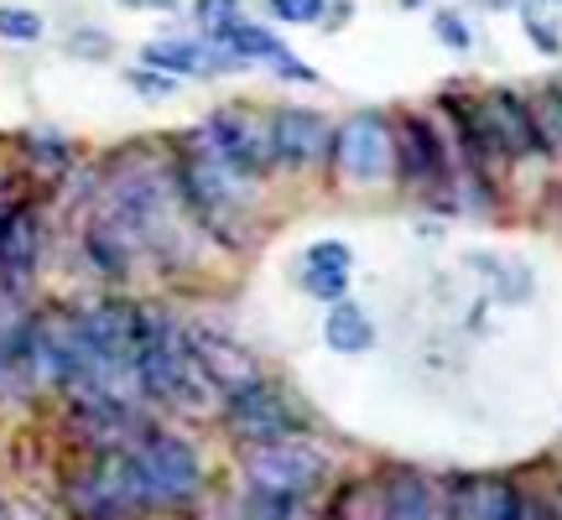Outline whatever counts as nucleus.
Instances as JSON below:
<instances>
[{
    "instance_id": "nucleus-1",
    "label": "nucleus",
    "mask_w": 562,
    "mask_h": 520,
    "mask_svg": "<svg viewBox=\"0 0 562 520\" xmlns=\"http://www.w3.org/2000/svg\"><path fill=\"white\" fill-rule=\"evenodd\" d=\"M167 157H172L178 203H182V214L193 219V229L209 245H220V250H250L256 245V188L261 182H250L235 167H224L203 146L199 125L167 136Z\"/></svg>"
},
{
    "instance_id": "nucleus-2",
    "label": "nucleus",
    "mask_w": 562,
    "mask_h": 520,
    "mask_svg": "<svg viewBox=\"0 0 562 520\" xmlns=\"http://www.w3.org/2000/svg\"><path fill=\"white\" fill-rule=\"evenodd\" d=\"M131 349H136V385L140 400L167 417H203L220 411L214 385L203 381L199 360L188 349V318L172 302L136 297V323H131Z\"/></svg>"
},
{
    "instance_id": "nucleus-3",
    "label": "nucleus",
    "mask_w": 562,
    "mask_h": 520,
    "mask_svg": "<svg viewBox=\"0 0 562 520\" xmlns=\"http://www.w3.org/2000/svg\"><path fill=\"white\" fill-rule=\"evenodd\" d=\"M63 505L74 520H146L157 516L146 500V484L136 474L131 448L115 453H83L68 479H63Z\"/></svg>"
},
{
    "instance_id": "nucleus-4",
    "label": "nucleus",
    "mask_w": 562,
    "mask_h": 520,
    "mask_svg": "<svg viewBox=\"0 0 562 520\" xmlns=\"http://www.w3.org/2000/svg\"><path fill=\"white\" fill-rule=\"evenodd\" d=\"M391 125H396V182L412 199L459 214V161L448 146V131L422 110H402L391 115Z\"/></svg>"
},
{
    "instance_id": "nucleus-5",
    "label": "nucleus",
    "mask_w": 562,
    "mask_h": 520,
    "mask_svg": "<svg viewBox=\"0 0 562 520\" xmlns=\"http://www.w3.org/2000/svg\"><path fill=\"white\" fill-rule=\"evenodd\" d=\"M136 459V474L146 484V500L151 510H188V505L203 500V453L193 448V438H182L178 427L167 421H151L140 442L131 448Z\"/></svg>"
},
{
    "instance_id": "nucleus-6",
    "label": "nucleus",
    "mask_w": 562,
    "mask_h": 520,
    "mask_svg": "<svg viewBox=\"0 0 562 520\" xmlns=\"http://www.w3.org/2000/svg\"><path fill=\"white\" fill-rule=\"evenodd\" d=\"M328 520H438V479L391 463L360 484H344Z\"/></svg>"
},
{
    "instance_id": "nucleus-7",
    "label": "nucleus",
    "mask_w": 562,
    "mask_h": 520,
    "mask_svg": "<svg viewBox=\"0 0 562 520\" xmlns=\"http://www.w3.org/2000/svg\"><path fill=\"white\" fill-rule=\"evenodd\" d=\"M328 167L344 188H385L396 182V125L385 110H355L334 125Z\"/></svg>"
},
{
    "instance_id": "nucleus-8",
    "label": "nucleus",
    "mask_w": 562,
    "mask_h": 520,
    "mask_svg": "<svg viewBox=\"0 0 562 520\" xmlns=\"http://www.w3.org/2000/svg\"><path fill=\"white\" fill-rule=\"evenodd\" d=\"M220 427L240 448H261V442H281V438H307L313 417L286 385L256 381L220 400Z\"/></svg>"
},
{
    "instance_id": "nucleus-9",
    "label": "nucleus",
    "mask_w": 562,
    "mask_h": 520,
    "mask_svg": "<svg viewBox=\"0 0 562 520\" xmlns=\"http://www.w3.org/2000/svg\"><path fill=\"white\" fill-rule=\"evenodd\" d=\"M47 245H53V224H47V199L16 203L0 219V286L21 302L37 307L42 302V265H47Z\"/></svg>"
},
{
    "instance_id": "nucleus-10",
    "label": "nucleus",
    "mask_w": 562,
    "mask_h": 520,
    "mask_svg": "<svg viewBox=\"0 0 562 520\" xmlns=\"http://www.w3.org/2000/svg\"><path fill=\"white\" fill-rule=\"evenodd\" d=\"M199 136L240 178L266 182L277 172V157H271V110L261 115L250 104H220V110H209L199 121Z\"/></svg>"
},
{
    "instance_id": "nucleus-11",
    "label": "nucleus",
    "mask_w": 562,
    "mask_h": 520,
    "mask_svg": "<svg viewBox=\"0 0 562 520\" xmlns=\"http://www.w3.org/2000/svg\"><path fill=\"white\" fill-rule=\"evenodd\" d=\"M240 474H245V489H266V495L307 500V495L328 479V453L307 438L261 442V448H245L240 453Z\"/></svg>"
},
{
    "instance_id": "nucleus-12",
    "label": "nucleus",
    "mask_w": 562,
    "mask_h": 520,
    "mask_svg": "<svg viewBox=\"0 0 562 520\" xmlns=\"http://www.w3.org/2000/svg\"><path fill=\"white\" fill-rule=\"evenodd\" d=\"M188 349H193V360H199L203 381L214 385V396H235V391H245V385L266 381L261 360L245 349L224 323H209V318H188Z\"/></svg>"
},
{
    "instance_id": "nucleus-13",
    "label": "nucleus",
    "mask_w": 562,
    "mask_h": 520,
    "mask_svg": "<svg viewBox=\"0 0 562 520\" xmlns=\"http://www.w3.org/2000/svg\"><path fill=\"white\" fill-rule=\"evenodd\" d=\"M328 151H334V121L323 110H307V104H281L271 110V157H277V172H318L328 167Z\"/></svg>"
},
{
    "instance_id": "nucleus-14",
    "label": "nucleus",
    "mask_w": 562,
    "mask_h": 520,
    "mask_svg": "<svg viewBox=\"0 0 562 520\" xmlns=\"http://www.w3.org/2000/svg\"><path fill=\"white\" fill-rule=\"evenodd\" d=\"M11 161L37 193H58L63 182H74V172H79V146L63 131H53V125H26L11 140Z\"/></svg>"
},
{
    "instance_id": "nucleus-15",
    "label": "nucleus",
    "mask_w": 562,
    "mask_h": 520,
    "mask_svg": "<svg viewBox=\"0 0 562 520\" xmlns=\"http://www.w3.org/2000/svg\"><path fill=\"white\" fill-rule=\"evenodd\" d=\"M157 74H172V79H220V74H240L245 63H235L224 47H214L199 32H178V37H151L140 42V58Z\"/></svg>"
},
{
    "instance_id": "nucleus-16",
    "label": "nucleus",
    "mask_w": 562,
    "mask_h": 520,
    "mask_svg": "<svg viewBox=\"0 0 562 520\" xmlns=\"http://www.w3.org/2000/svg\"><path fill=\"white\" fill-rule=\"evenodd\" d=\"M484 115H490V131L501 140V151L510 167L521 161H542V140H537V121H531V104H526L521 89H484Z\"/></svg>"
},
{
    "instance_id": "nucleus-17",
    "label": "nucleus",
    "mask_w": 562,
    "mask_h": 520,
    "mask_svg": "<svg viewBox=\"0 0 562 520\" xmlns=\"http://www.w3.org/2000/svg\"><path fill=\"white\" fill-rule=\"evenodd\" d=\"M349 281H355V250L344 240H313L297 260V286L302 297L313 302H344L349 297Z\"/></svg>"
},
{
    "instance_id": "nucleus-18",
    "label": "nucleus",
    "mask_w": 562,
    "mask_h": 520,
    "mask_svg": "<svg viewBox=\"0 0 562 520\" xmlns=\"http://www.w3.org/2000/svg\"><path fill=\"white\" fill-rule=\"evenodd\" d=\"M214 47H224V53H229L235 63H245V68H250V63H266V68H271L277 58H286V53H292V47L281 42V32H271L266 21H250V16H240L229 32H220V37H214Z\"/></svg>"
},
{
    "instance_id": "nucleus-19",
    "label": "nucleus",
    "mask_w": 562,
    "mask_h": 520,
    "mask_svg": "<svg viewBox=\"0 0 562 520\" xmlns=\"http://www.w3.org/2000/svg\"><path fill=\"white\" fill-rule=\"evenodd\" d=\"M323 343L334 349V354H370L375 349V323L364 313L360 302H334L328 307V318H323Z\"/></svg>"
},
{
    "instance_id": "nucleus-20",
    "label": "nucleus",
    "mask_w": 562,
    "mask_h": 520,
    "mask_svg": "<svg viewBox=\"0 0 562 520\" xmlns=\"http://www.w3.org/2000/svg\"><path fill=\"white\" fill-rule=\"evenodd\" d=\"M531 121H537V140H542V161H562V94L558 83H542L537 94H526Z\"/></svg>"
},
{
    "instance_id": "nucleus-21",
    "label": "nucleus",
    "mask_w": 562,
    "mask_h": 520,
    "mask_svg": "<svg viewBox=\"0 0 562 520\" xmlns=\"http://www.w3.org/2000/svg\"><path fill=\"white\" fill-rule=\"evenodd\" d=\"M47 37V16L37 5H16V0H0V42L11 47H37Z\"/></svg>"
},
{
    "instance_id": "nucleus-22",
    "label": "nucleus",
    "mask_w": 562,
    "mask_h": 520,
    "mask_svg": "<svg viewBox=\"0 0 562 520\" xmlns=\"http://www.w3.org/2000/svg\"><path fill=\"white\" fill-rule=\"evenodd\" d=\"M307 500H292V495H266V489H245L240 505H235V520H297Z\"/></svg>"
},
{
    "instance_id": "nucleus-23",
    "label": "nucleus",
    "mask_w": 562,
    "mask_h": 520,
    "mask_svg": "<svg viewBox=\"0 0 562 520\" xmlns=\"http://www.w3.org/2000/svg\"><path fill=\"white\" fill-rule=\"evenodd\" d=\"M188 16H193V32H199V37L214 42L220 32H229V26L245 16V5L240 0H193V5H188Z\"/></svg>"
},
{
    "instance_id": "nucleus-24",
    "label": "nucleus",
    "mask_w": 562,
    "mask_h": 520,
    "mask_svg": "<svg viewBox=\"0 0 562 520\" xmlns=\"http://www.w3.org/2000/svg\"><path fill=\"white\" fill-rule=\"evenodd\" d=\"M121 79H125V89H131L136 100H146V104L172 100V94H178V83H182V79H172V74L146 68V63H131V68H121Z\"/></svg>"
},
{
    "instance_id": "nucleus-25",
    "label": "nucleus",
    "mask_w": 562,
    "mask_h": 520,
    "mask_svg": "<svg viewBox=\"0 0 562 520\" xmlns=\"http://www.w3.org/2000/svg\"><path fill=\"white\" fill-rule=\"evenodd\" d=\"M63 53H68V58H83V63H104L115 53V37L89 21V26H74V37L63 42Z\"/></svg>"
},
{
    "instance_id": "nucleus-26",
    "label": "nucleus",
    "mask_w": 562,
    "mask_h": 520,
    "mask_svg": "<svg viewBox=\"0 0 562 520\" xmlns=\"http://www.w3.org/2000/svg\"><path fill=\"white\" fill-rule=\"evenodd\" d=\"M266 16L281 26H318L328 21V0H266Z\"/></svg>"
},
{
    "instance_id": "nucleus-27",
    "label": "nucleus",
    "mask_w": 562,
    "mask_h": 520,
    "mask_svg": "<svg viewBox=\"0 0 562 520\" xmlns=\"http://www.w3.org/2000/svg\"><path fill=\"white\" fill-rule=\"evenodd\" d=\"M432 32H438V42L448 47V53H474V26H469V16L463 11H432Z\"/></svg>"
},
{
    "instance_id": "nucleus-28",
    "label": "nucleus",
    "mask_w": 562,
    "mask_h": 520,
    "mask_svg": "<svg viewBox=\"0 0 562 520\" xmlns=\"http://www.w3.org/2000/svg\"><path fill=\"white\" fill-rule=\"evenodd\" d=\"M526 37H531V47H537V53H547V58H558V53H562L558 26H552L547 16H537V11H526Z\"/></svg>"
},
{
    "instance_id": "nucleus-29",
    "label": "nucleus",
    "mask_w": 562,
    "mask_h": 520,
    "mask_svg": "<svg viewBox=\"0 0 562 520\" xmlns=\"http://www.w3.org/2000/svg\"><path fill=\"white\" fill-rule=\"evenodd\" d=\"M271 68H277V79H286V83H307V89H313V83L323 79L318 68H313L307 58H297V53H286V58H277Z\"/></svg>"
},
{
    "instance_id": "nucleus-30",
    "label": "nucleus",
    "mask_w": 562,
    "mask_h": 520,
    "mask_svg": "<svg viewBox=\"0 0 562 520\" xmlns=\"http://www.w3.org/2000/svg\"><path fill=\"white\" fill-rule=\"evenodd\" d=\"M121 11H151V16H172L182 11V0H115Z\"/></svg>"
},
{
    "instance_id": "nucleus-31",
    "label": "nucleus",
    "mask_w": 562,
    "mask_h": 520,
    "mask_svg": "<svg viewBox=\"0 0 562 520\" xmlns=\"http://www.w3.org/2000/svg\"><path fill=\"white\" fill-rule=\"evenodd\" d=\"M480 5H490V11H521L526 0H480Z\"/></svg>"
},
{
    "instance_id": "nucleus-32",
    "label": "nucleus",
    "mask_w": 562,
    "mask_h": 520,
    "mask_svg": "<svg viewBox=\"0 0 562 520\" xmlns=\"http://www.w3.org/2000/svg\"><path fill=\"white\" fill-rule=\"evenodd\" d=\"M0 520H5V500H0Z\"/></svg>"
},
{
    "instance_id": "nucleus-33",
    "label": "nucleus",
    "mask_w": 562,
    "mask_h": 520,
    "mask_svg": "<svg viewBox=\"0 0 562 520\" xmlns=\"http://www.w3.org/2000/svg\"><path fill=\"white\" fill-rule=\"evenodd\" d=\"M558 5H562V0H558Z\"/></svg>"
}]
</instances>
